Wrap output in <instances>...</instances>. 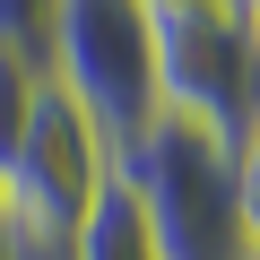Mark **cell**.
<instances>
[{
    "label": "cell",
    "mask_w": 260,
    "mask_h": 260,
    "mask_svg": "<svg viewBox=\"0 0 260 260\" xmlns=\"http://www.w3.org/2000/svg\"><path fill=\"white\" fill-rule=\"evenodd\" d=\"M113 191V139L95 130V113L44 78L18 156L0 165V225L9 234H44V243H78L95 200Z\"/></svg>",
    "instance_id": "3"
},
{
    "label": "cell",
    "mask_w": 260,
    "mask_h": 260,
    "mask_svg": "<svg viewBox=\"0 0 260 260\" xmlns=\"http://www.w3.org/2000/svg\"><path fill=\"white\" fill-rule=\"evenodd\" d=\"M234 217H243V260H260V121L234 148Z\"/></svg>",
    "instance_id": "7"
},
{
    "label": "cell",
    "mask_w": 260,
    "mask_h": 260,
    "mask_svg": "<svg viewBox=\"0 0 260 260\" xmlns=\"http://www.w3.org/2000/svg\"><path fill=\"white\" fill-rule=\"evenodd\" d=\"M148 70L156 113L208 130L217 148H243L260 121V44L234 0H148Z\"/></svg>",
    "instance_id": "2"
},
{
    "label": "cell",
    "mask_w": 260,
    "mask_h": 260,
    "mask_svg": "<svg viewBox=\"0 0 260 260\" xmlns=\"http://www.w3.org/2000/svg\"><path fill=\"white\" fill-rule=\"evenodd\" d=\"M234 9H243V26H251V44H260V0H234Z\"/></svg>",
    "instance_id": "8"
},
{
    "label": "cell",
    "mask_w": 260,
    "mask_h": 260,
    "mask_svg": "<svg viewBox=\"0 0 260 260\" xmlns=\"http://www.w3.org/2000/svg\"><path fill=\"white\" fill-rule=\"evenodd\" d=\"M44 78L70 87L95 130L121 148L156 113V70H148V0H52L44 35Z\"/></svg>",
    "instance_id": "4"
},
{
    "label": "cell",
    "mask_w": 260,
    "mask_h": 260,
    "mask_svg": "<svg viewBox=\"0 0 260 260\" xmlns=\"http://www.w3.org/2000/svg\"><path fill=\"white\" fill-rule=\"evenodd\" d=\"M78 260H156V243H148V225H139V208H130L121 182L95 200V217L78 234Z\"/></svg>",
    "instance_id": "5"
},
{
    "label": "cell",
    "mask_w": 260,
    "mask_h": 260,
    "mask_svg": "<svg viewBox=\"0 0 260 260\" xmlns=\"http://www.w3.org/2000/svg\"><path fill=\"white\" fill-rule=\"evenodd\" d=\"M35 95H44V61H35V52H18V44H0V165L18 156Z\"/></svg>",
    "instance_id": "6"
},
{
    "label": "cell",
    "mask_w": 260,
    "mask_h": 260,
    "mask_svg": "<svg viewBox=\"0 0 260 260\" xmlns=\"http://www.w3.org/2000/svg\"><path fill=\"white\" fill-rule=\"evenodd\" d=\"M113 182L130 191L156 260H243V217H234V148L208 130L148 113L139 139L113 148Z\"/></svg>",
    "instance_id": "1"
}]
</instances>
